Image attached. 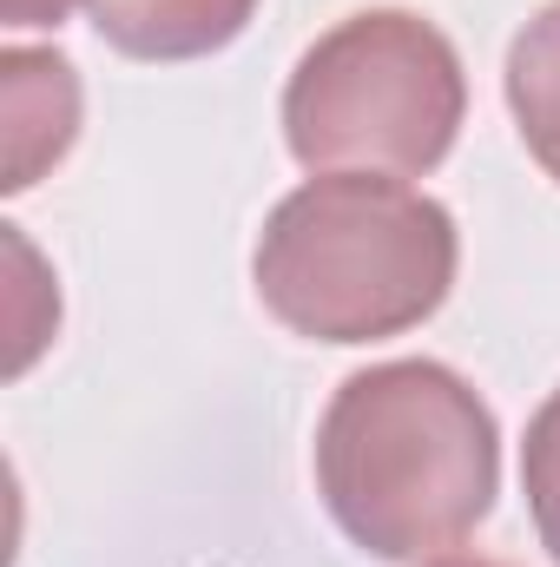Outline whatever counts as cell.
Returning <instances> with one entry per match:
<instances>
[{
  "label": "cell",
  "mask_w": 560,
  "mask_h": 567,
  "mask_svg": "<svg viewBox=\"0 0 560 567\" xmlns=\"http://www.w3.org/2000/svg\"><path fill=\"white\" fill-rule=\"evenodd\" d=\"M435 567H508V561H435Z\"/></svg>",
  "instance_id": "9"
},
{
  "label": "cell",
  "mask_w": 560,
  "mask_h": 567,
  "mask_svg": "<svg viewBox=\"0 0 560 567\" xmlns=\"http://www.w3.org/2000/svg\"><path fill=\"white\" fill-rule=\"evenodd\" d=\"M521 488H528L541 548H548V561L560 567V390L535 410V423H528V442H521Z\"/></svg>",
  "instance_id": "7"
},
{
  "label": "cell",
  "mask_w": 560,
  "mask_h": 567,
  "mask_svg": "<svg viewBox=\"0 0 560 567\" xmlns=\"http://www.w3.org/2000/svg\"><path fill=\"white\" fill-rule=\"evenodd\" d=\"M258 0H93V27L126 60H205L251 27Z\"/></svg>",
  "instance_id": "5"
},
{
  "label": "cell",
  "mask_w": 560,
  "mask_h": 567,
  "mask_svg": "<svg viewBox=\"0 0 560 567\" xmlns=\"http://www.w3.org/2000/svg\"><path fill=\"white\" fill-rule=\"evenodd\" d=\"M508 113L535 165L560 185V0H548L508 47Z\"/></svg>",
  "instance_id": "6"
},
{
  "label": "cell",
  "mask_w": 560,
  "mask_h": 567,
  "mask_svg": "<svg viewBox=\"0 0 560 567\" xmlns=\"http://www.w3.org/2000/svg\"><path fill=\"white\" fill-rule=\"evenodd\" d=\"M0 80H7V192H27L53 158H66V145L80 133V80L60 53L40 47H7L0 53Z\"/></svg>",
  "instance_id": "4"
},
{
  "label": "cell",
  "mask_w": 560,
  "mask_h": 567,
  "mask_svg": "<svg viewBox=\"0 0 560 567\" xmlns=\"http://www.w3.org/2000/svg\"><path fill=\"white\" fill-rule=\"evenodd\" d=\"M317 495L376 561L468 542L501 495V429L468 377L396 357L343 377L317 423Z\"/></svg>",
  "instance_id": "1"
},
{
  "label": "cell",
  "mask_w": 560,
  "mask_h": 567,
  "mask_svg": "<svg viewBox=\"0 0 560 567\" xmlns=\"http://www.w3.org/2000/svg\"><path fill=\"white\" fill-rule=\"evenodd\" d=\"M462 265L448 205L383 172H317L265 218L251 278L310 343H376L428 323Z\"/></svg>",
  "instance_id": "2"
},
{
  "label": "cell",
  "mask_w": 560,
  "mask_h": 567,
  "mask_svg": "<svg viewBox=\"0 0 560 567\" xmlns=\"http://www.w3.org/2000/svg\"><path fill=\"white\" fill-rule=\"evenodd\" d=\"M462 113V53L409 7H363L336 20L283 86V140L310 172L422 178L448 158Z\"/></svg>",
  "instance_id": "3"
},
{
  "label": "cell",
  "mask_w": 560,
  "mask_h": 567,
  "mask_svg": "<svg viewBox=\"0 0 560 567\" xmlns=\"http://www.w3.org/2000/svg\"><path fill=\"white\" fill-rule=\"evenodd\" d=\"M73 7H93V0H0V20L7 27H60Z\"/></svg>",
  "instance_id": "8"
}]
</instances>
